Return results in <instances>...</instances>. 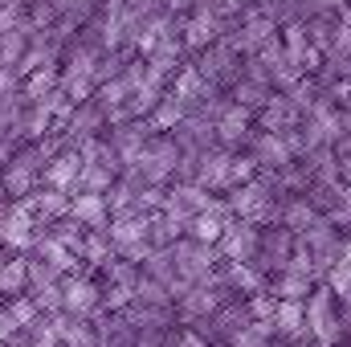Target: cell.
I'll use <instances>...</instances> for the list:
<instances>
[{
  "label": "cell",
  "instance_id": "1f68e13d",
  "mask_svg": "<svg viewBox=\"0 0 351 347\" xmlns=\"http://www.w3.org/2000/svg\"><path fill=\"white\" fill-rule=\"evenodd\" d=\"M135 302H147V307H176L172 290H168L160 278H152V274H139V282H135Z\"/></svg>",
  "mask_w": 351,
  "mask_h": 347
},
{
  "label": "cell",
  "instance_id": "f35d334b",
  "mask_svg": "<svg viewBox=\"0 0 351 347\" xmlns=\"http://www.w3.org/2000/svg\"><path fill=\"white\" fill-rule=\"evenodd\" d=\"M343 261L351 265V233H348V241H343Z\"/></svg>",
  "mask_w": 351,
  "mask_h": 347
},
{
  "label": "cell",
  "instance_id": "6da1fadb",
  "mask_svg": "<svg viewBox=\"0 0 351 347\" xmlns=\"http://www.w3.org/2000/svg\"><path fill=\"white\" fill-rule=\"evenodd\" d=\"M343 302L335 298V290L327 282H319L306 298V335L315 339V347H335L343 339Z\"/></svg>",
  "mask_w": 351,
  "mask_h": 347
},
{
  "label": "cell",
  "instance_id": "d4e9b609",
  "mask_svg": "<svg viewBox=\"0 0 351 347\" xmlns=\"http://www.w3.org/2000/svg\"><path fill=\"white\" fill-rule=\"evenodd\" d=\"M70 217H74L82 229H106V225H110V204H106L102 192H74Z\"/></svg>",
  "mask_w": 351,
  "mask_h": 347
},
{
  "label": "cell",
  "instance_id": "74e56055",
  "mask_svg": "<svg viewBox=\"0 0 351 347\" xmlns=\"http://www.w3.org/2000/svg\"><path fill=\"white\" fill-rule=\"evenodd\" d=\"M343 110H351V78H339V82H331V86H323Z\"/></svg>",
  "mask_w": 351,
  "mask_h": 347
},
{
  "label": "cell",
  "instance_id": "7402d4cb",
  "mask_svg": "<svg viewBox=\"0 0 351 347\" xmlns=\"http://www.w3.org/2000/svg\"><path fill=\"white\" fill-rule=\"evenodd\" d=\"M29 294V254H8L0 250V302Z\"/></svg>",
  "mask_w": 351,
  "mask_h": 347
},
{
  "label": "cell",
  "instance_id": "603a6c76",
  "mask_svg": "<svg viewBox=\"0 0 351 347\" xmlns=\"http://www.w3.org/2000/svg\"><path fill=\"white\" fill-rule=\"evenodd\" d=\"M274 339H278V344H294V339H306V302H294V298H278Z\"/></svg>",
  "mask_w": 351,
  "mask_h": 347
},
{
  "label": "cell",
  "instance_id": "d590c367",
  "mask_svg": "<svg viewBox=\"0 0 351 347\" xmlns=\"http://www.w3.org/2000/svg\"><path fill=\"white\" fill-rule=\"evenodd\" d=\"M327 286L335 290V298H339L343 307H351V265L348 261H339V265L327 274Z\"/></svg>",
  "mask_w": 351,
  "mask_h": 347
},
{
  "label": "cell",
  "instance_id": "ffe728a7",
  "mask_svg": "<svg viewBox=\"0 0 351 347\" xmlns=\"http://www.w3.org/2000/svg\"><path fill=\"white\" fill-rule=\"evenodd\" d=\"M172 139L184 152H208V147H217V123H213V115L192 110V115L172 131Z\"/></svg>",
  "mask_w": 351,
  "mask_h": 347
},
{
  "label": "cell",
  "instance_id": "e0dca14e",
  "mask_svg": "<svg viewBox=\"0 0 351 347\" xmlns=\"http://www.w3.org/2000/svg\"><path fill=\"white\" fill-rule=\"evenodd\" d=\"M237 213H233V204L225 200V196H217L204 213H196L192 217V225H188V237H196V241H208V246H217L221 241V233L229 229V221H233Z\"/></svg>",
  "mask_w": 351,
  "mask_h": 347
},
{
  "label": "cell",
  "instance_id": "4dcf8cb0",
  "mask_svg": "<svg viewBox=\"0 0 351 347\" xmlns=\"http://www.w3.org/2000/svg\"><path fill=\"white\" fill-rule=\"evenodd\" d=\"M119 168H110V164H82V176H78V188L74 192H110L114 188V180H119Z\"/></svg>",
  "mask_w": 351,
  "mask_h": 347
},
{
  "label": "cell",
  "instance_id": "d6986e66",
  "mask_svg": "<svg viewBox=\"0 0 351 347\" xmlns=\"http://www.w3.org/2000/svg\"><path fill=\"white\" fill-rule=\"evenodd\" d=\"M229 168H233V152L229 147H208V152H200V176H196V184H204L213 196H225L233 184H229Z\"/></svg>",
  "mask_w": 351,
  "mask_h": 347
},
{
  "label": "cell",
  "instance_id": "d6a6232c",
  "mask_svg": "<svg viewBox=\"0 0 351 347\" xmlns=\"http://www.w3.org/2000/svg\"><path fill=\"white\" fill-rule=\"evenodd\" d=\"M0 307L8 311V319L16 323V331L33 327V323L41 319V307H37V298H33V294H16V298H8V302H0Z\"/></svg>",
  "mask_w": 351,
  "mask_h": 347
},
{
  "label": "cell",
  "instance_id": "2e32d148",
  "mask_svg": "<svg viewBox=\"0 0 351 347\" xmlns=\"http://www.w3.org/2000/svg\"><path fill=\"white\" fill-rule=\"evenodd\" d=\"M172 90L188 102V110H208V106L221 98V86H217V82H208L196 66H184V70L172 78Z\"/></svg>",
  "mask_w": 351,
  "mask_h": 347
},
{
  "label": "cell",
  "instance_id": "484cf974",
  "mask_svg": "<svg viewBox=\"0 0 351 347\" xmlns=\"http://www.w3.org/2000/svg\"><path fill=\"white\" fill-rule=\"evenodd\" d=\"M188 115H192V110H188V102H184V98H180L172 86H168V94L160 98V106H156L147 119H152V127H156V131L172 135V131L180 127V123H184V119H188Z\"/></svg>",
  "mask_w": 351,
  "mask_h": 347
},
{
  "label": "cell",
  "instance_id": "44dd1931",
  "mask_svg": "<svg viewBox=\"0 0 351 347\" xmlns=\"http://www.w3.org/2000/svg\"><path fill=\"white\" fill-rule=\"evenodd\" d=\"M29 254H33L37 261H45V265H53L62 278H70V274H82V265H86V261L78 258L70 246H62V241H58L49 229H45V233L33 241V250H29Z\"/></svg>",
  "mask_w": 351,
  "mask_h": 347
},
{
  "label": "cell",
  "instance_id": "5b68a950",
  "mask_svg": "<svg viewBox=\"0 0 351 347\" xmlns=\"http://www.w3.org/2000/svg\"><path fill=\"white\" fill-rule=\"evenodd\" d=\"M106 233H110L119 258H127V261H139V265H143L147 254L156 250V246H152V233H147V213H123V217H110Z\"/></svg>",
  "mask_w": 351,
  "mask_h": 347
},
{
  "label": "cell",
  "instance_id": "4316f807",
  "mask_svg": "<svg viewBox=\"0 0 351 347\" xmlns=\"http://www.w3.org/2000/svg\"><path fill=\"white\" fill-rule=\"evenodd\" d=\"M319 217H323V213H319L306 196H286V200H282V225H286L290 233H306Z\"/></svg>",
  "mask_w": 351,
  "mask_h": 347
},
{
  "label": "cell",
  "instance_id": "8d00e7d4",
  "mask_svg": "<svg viewBox=\"0 0 351 347\" xmlns=\"http://www.w3.org/2000/svg\"><path fill=\"white\" fill-rule=\"evenodd\" d=\"M168 347H208V339L200 331H192V327H176L168 335Z\"/></svg>",
  "mask_w": 351,
  "mask_h": 347
},
{
  "label": "cell",
  "instance_id": "cb8c5ba5",
  "mask_svg": "<svg viewBox=\"0 0 351 347\" xmlns=\"http://www.w3.org/2000/svg\"><path fill=\"white\" fill-rule=\"evenodd\" d=\"M78 176H82V152L78 147H62L49 168H45V184L49 188H62V192H74L78 188Z\"/></svg>",
  "mask_w": 351,
  "mask_h": 347
},
{
  "label": "cell",
  "instance_id": "277c9868",
  "mask_svg": "<svg viewBox=\"0 0 351 347\" xmlns=\"http://www.w3.org/2000/svg\"><path fill=\"white\" fill-rule=\"evenodd\" d=\"M208 82H217L221 90H229L233 82H241V70H245V53L229 41V33L221 37V41H213L208 49H200L196 53V62H192Z\"/></svg>",
  "mask_w": 351,
  "mask_h": 347
},
{
  "label": "cell",
  "instance_id": "836d02e7",
  "mask_svg": "<svg viewBox=\"0 0 351 347\" xmlns=\"http://www.w3.org/2000/svg\"><path fill=\"white\" fill-rule=\"evenodd\" d=\"M102 0H53V8H58V16H66V21H78V25H86L90 16H94V8H98Z\"/></svg>",
  "mask_w": 351,
  "mask_h": 347
},
{
  "label": "cell",
  "instance_id": "f1b7e54d",
  "mask_svg": "<svg viewBox=\"0 0 351 347\" xmlns=\"http://www.w3.org/2000/svg\"><path fill=\"white\" fill-rule=\"evenodd\" d=\"M58 86H62V66H49V70H33L25 78L21 94H25V102H45Z\"/></svg>",
  "mask_w": 351,
  "mask_h": 347
},
{
  "label": "cell",
  "instance_id": "8fae6325",
  "mask_svg": "<svg viewBox=\"0 0 351 347\" xmlns=\"http://www.w3.org/2000/svg\"><path fill=\"white\" fill-rule=\"evenodd\" d=\"M152 135H156L152 119H127V123H119V127L106 131V139H110V147L119 152L123 168H135V164H139V156H143V147H147Z\"/></svg>",
  "mask_w": 351,
  "mask_h": 347
},
{
  "label": "cell",
  "instance_id": "4fadbf2b",
  "mask_svg": "<svg viewBox=\"0 0 351 347\" xmlns=\"http://www.w3.org/2000/svg\"><path fill=\"white\" fill-rule=\"evenodd\" d=\"M70 200H74V192H62V188H49V184H41L33 196H25L21 204L29 208V217L37 221V229L45 233L53 221H62V217H70Z\"/></svg>",
  "mask_w": 351,
  "mask_h": 347
},
{
  "label": "cell",
  "instance_id": "9a60e30c",
  "mask_svg": "<svg viewBox=\"0 0 351 347\" xmlns=\"http://www.w3.org/2000/svg\"><path fill=\"white\" fill-rule=\"evenodd\" d=\"M245 152L258 160L262 172H282V168L294 164V152H290L286 135H278V131H254V139H250Z\"/></svg>",
  "mask_w": 351,
  "mask_h": 347
},
{
  "label": "cell",
  "instance_id": "30bf717a",
  "mask_svg": "<svg viewBox=\"0 0 351 347\" xmlns=\"http://www.w3.org/2000/svg\"><path fill=\"white\" fill-rule=\"evenodd\" d=\"M217 250H221L225 261H254L258 250H262V225H254V221H245V217H233L229 229L221 233Z\"/></svg>",
  "mask_w": 351,
  "mask_h": 347
},
{
  "label": "cell",
  "instance_id": "7a4b0ae2",
  "mask_svg": "<svg viewBox=\"0 0 351 347\" xmlns=\"http://www.w3.org/2000/svg\"><path fill=\"white\" fill-rule=\"evenodd\" d=\"M225 200L233 204L237 217H245V221H254V225H262V229L282 225V200H286V196H278L262 176L250 180V184H237L233 192H225Z\"/></svg>",
  "mask_w": 351,
  "mask_h": 347
},
{
  "label": "cell",
  "instance_id": "83f0119b",
  "mask_svg": "<svg viewBox=\"0 0 351 347\" xmlns=\"http://www.w3.org/2000/svg\"><path fill=\"white\" fill-rule=\"evenodd\" d=\"M315 286H319V282L306 278V274H298V270H282V274L269 278V290H274L278 298H294V302H306Z\"/></svg>",
  "mask_w": 351,
  "mask_h": 347
},
{
  "label": "cell",
  "instance_id": "8992f818",
  "mask_svg": "<svg viewBox=\"0 0 351 347\" xmlns=\"http://www.w3.org/2000/svg\"><path fill=\"white\" fill-rule=\"evenodd\" d=\"M229 29H233V21H225V16H221L217 8H208L204 0H200V4H196V8H192L184 21H180V37H184V49H188L192 58H196L200 49H208L213 41H221Z\"/></svg>",
  "mask_w": 351,
  "mask_h": 347
},
{
  "label": "cell",
  "instance_id": "7c38bea8",
  "mask_svg": "<svg viewBox=\"0 0 351 347\" xmlns=\"http://www.w3.org/2000/svg\"><path fill=\"white\" fill-rule=\"evenodd\" d=\"M294 250H298V233H290L286 225H269V229H262V250H258L254 261L274 278V274H282V270L290 265Z\"/></svg>",
  "mask_w": 351,
  "mask_h": 347
},
{
  "label": "cell",
  "instance_id": "ba28073f",
  "mask_svg": "<svg viewBox=\"0 0 351 347\" xmlns=\"http://www.w3.org/2000/svg\"><path fill=\"white\" fill-rule=\"evenodd\" d=\"M62 311H70L78 319H94L102 311V282L86 270L62 278Z\"/></svg>",
  "mask_w": 351,
  "mask_h": 347
},
{
  "label": "cell",
  "instance_id": "52a82bcc",
  "mask_svg": "<svg viewBox=\"0 0 351 347\" xmlns=\"http://www.w3.org/2000/svg\"><path fill=\"white\" fill-rule=\"evenodd\" d=\"M180 156H184V147L176 143L172 135L156 131V135L147 139V147H143V156H139L135 172L143 176L147 184H172V180H176V168H180Z\"/></svg>",
  "mask_w": 351,
  "mask_h": 347
},
{
  "label": "cell",
  "instance_id": "e575fe53",
  "mask_svg": "<svg viewBox=\"0 0 351 347\" xmlns=\"http://www.w3.org/2000/svg\"><path fill=\"white\" fill-rule=\"evenodd\" d=\"M53 282H62V274H58L53 265H45V261H37L33 254H29V294L45 290V286H53Z\"/></svg>",
  "mask_w": 351,
  "mask_h": 347
},
{
  "label": "cell",
  "instance_id": "f546056e",
  "mask_svg": "<svg viewBox=\"0 0 351 347\" xmlns=\"http://www.w3.org/2000/svg\"><path fill=\"white\" fill-rule=\"evenodd\" d=\"M229 98L237 102V106H245V110H262L265 102L274 98V86H265V82H254V78H241V82H233L229 86Z\"/></svg>",
  "mask_w": 351,
  "mask_h": 347
},
{
  "label": "cell",
  "instance_id": "3957f363",
  "mask_svg": "<svg viewBox=\"0 0 351 347\" xmlns=\"http://www.w3.org/2000/svg\"><path fill=\"white\" fill-rule=\"evenodd\" d=\"M204 115H213V123H217V143L221 147H229V152H241V147H250V139H254V123H258V115L254 110H245V106H237L229 94H221Z\"/></svg>",
  "mask_w": 351,
  "mask_h": 347
},
{
  "label": "cell",
  "instance_id": "5bb4252c",
  "mask_svg": "<svg viewBox=\"0 0 351 347\" xmlns=\"http://www.w3.org/2000/svg\"><path fill=\"white\" fill-rule=\"evenodd\" d=\"M221 278L233 298H254V294L269 290V274L258 261H221Z\"/></svg>",
  "mask_w": 351,
  "mask_h": 347
},
{
  "label": "cell",
  "instance_id": "ac0fdd59",
  "mask_svg": "<svg viewBox=\"0 0 351 347\" xmlns=\"http://www.w3.org/2000/svg\"><path fill=\"white\" fill-rule=\"evenodd\" d=\"M294 127H302V110L294 106L290 94L274 90V98L258 110V131H278V135H286V131H294Z\"/></svg>",
  "mask_w": 351,
  "mask_h": 347
},
{
  "label": "cell",
  "instance_id": "9c48e42d",
  "mask_svg": "<svg viewBox=\"0 0 351 347\" xmlns=\"http://www.w3.org/2000/svg\"><path fill=\"white\" fill-rule=\"evenodd\" d=\"M37 237H41L37 221L29 217V208H25L21 200H12V208L0 217V250H8V254H29Z\"/></svg>",
  "mask_w": 351,
  "mask_h": 347
}]
</instances>
